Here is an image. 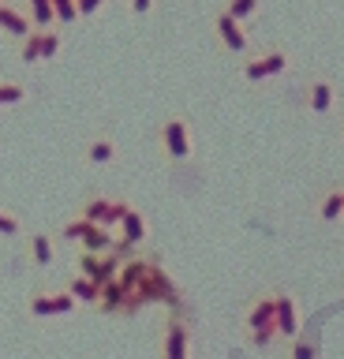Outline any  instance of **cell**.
<instances>
[{"label":"cell","mask_w":344,"mask_h":359,"mask_svg":"<svg viewBox=\"0 0 344 359\" xmlns=\"http://www.w3.org/2000/svg\"><path fill=\"white\" fill-rule=\"evenodd\" d=\"M27 101V86L15 79H0V105H23Z\"/></svg>","instance_id":"7402d4cb"},{"label":"cell","mask_w":344,"mask_h":359,"mask_svg":"<svg viewBox=\"0 0 344 359\" xmlns=\"http://www.w3.org/2000/svg\"><path fill=\"white\" fill-rule=\"evenodd\" d=\"M333 101H337V90H333L329 79H310L307 83V94H303V105L310 112H329Z\"/></svg>","instance_id":"9a60e30c"},{"label":"cell","mask_w":344,"mask_h":359,"mask_svg":"<svg viewBox=\"0 0 344 359\" xmlns=\"http://www.w3.org/2000/svg\"><path fill=\"white\" fill-rule=\"evenodd\" d=\"M19 232H23V221H19L12 210L0 206V236H19Z\"/></svg>","instance_id":"cb8c5ba5"},{"label":"cell","mask_w":344,"mask_h":359,"mask_svg":"<svg viewBox=\"0 0 344 359\" xmlns=\"http://www.w3.org/2000/svg\"><path fill=\"white\" fill-rule=\"evenodd\" d=\"M243 341L259 352H266L273 341H281V333H277V288L251 296L247 311H243Z\"/></svg>","instance_id":"7a4b0ae2"},{"label":"cell","mask_w":344,"mask_h":359,"mask_svg":"<svg viewBox=\"0 0 344 359\" xmlns=\"http://www.w3.org/2000/svg\"><path fill=\"white\" fill-rule=\"evenodd\" d=\"M27 258L41 269H49L57 262V243H53L49 232H27Z\"/></svg>","instance_id":"5bb4252c"},{"label":"cell","mask_w":344,"mask_h":359,"mask_svg":"<svg viewBox=\"0 0 344 359\" xmlns=\"http://www.w3.org/2000/svg\"><path fill=\"white\" fill-rule=\"evenodd\" d=\"M60 236H64V240H71L79 251H120V240H116V236L109 232V229H102V224L86 221L83 213L64 224ZM124 255H128V251H124Z\"/></svg>","instance_id":"3957f363"},{"label":"cell","mask_w":344,"mask_h":359,"mask_svg":"<svg viewBox=\"0 0 344 359\" xmlns=\"http://www.w3.org/2000/svg\"><path fill=\"white\" fill-rule=\"evenodd\" d=\"M27 11H30V19H34L38 30H53V22H57L53 0H27Z\"/></svg>","instance_id":"d6986e66"},{"label":"cell","mask_w":344,"mask_h":359,"mask_svg":"<svg viewBox=\"0 0 344 359\" xmlns=\"http://www.w3.org/2000/svg\"><path fill=\"white\" fill-rule=\"evenodd\" d=\"M158 142H161V154L169 157V161H187V157H191V150H195V142H191V123H187L180 112L165 116L161 128H158Z\"/></svg>","instance_id":"277c9868"},{"label":"cell","mask_w":344,"mask_h":359,"mask_svg":"<svg viewBox=\"0 0 344 359\" xmlns=\"http://www.w3.org/2000/svg\"><path fill=\"white\" fill-rule=\"evenodd\" d=\"M146 217H142V210L139 206H131L128 210V217L120 221V229H116V240H120V251H139L142 247V240H146Z\"/></svg>","instance_id":"8fae6325"},{"label":"cell","mask_w":344,"mask_h":359,"mask_svg":"<svg viewBox=\"0 0 344 359\" xmlns=\"http://www.w3.org/2000/svg\"><path fill=\"white\" fill-rule=\"evenodd\" d=\"M277 333L288 344L299 337V307H296L292 292H284V288H277Z\"/></svg>","instance_id":"7c38bea8"},{"label":"cell","mask_w":344,"mask_h":359,"mask_svg":"<svg viewBox=\"0 0 344 359\" xmlns=\"http://www.w3.org/2000/svg\"><path fill=\"white\" fill-rule=\"evenodd\" d=\"M0 8H4V0H0Z\"/></svg>","instance_id":"f1b7e54d"},{"label":"cell","mask_w":344,"mask_h":359,"mask_svg":"<svg viewBox=\"0 0 344 359\" xmlns=\"http://www.w3.org/2000/svg\"><path fill=\"white\" fill-rule=\"evenodd\" d=\"M116 157H120V150H116L113 135H94V139L86 142V161L90 165H113Z\"/></svg>","instance_id":"2e32d148"},{"label":"cell","mask_w":344,"mask_h":359,"mask_svg":"<svg viewBox=\"0 0 344 359\" xmlns=\"http://www.w3.org/2000/svg\"><path fill=\"white\" fill-rule=\"evenodd\" d=\"M0 30H4L8 38L23 41L27 34H30V30H38V27H34V19H30V11H27V8L4 4V8H0Z\"/></svg>","instance_id":"4fadbf2b"},{"label":"cell","mask_w":344,"mask_h":359,"mask_svg":"<svg viewBox=\"0 0 344 359\" xmlns=\"http://www.w3.org/2000/svg\"><path fill=\"white\" fill-rule=\"evenodd\" d=\"M120 266H124V251H79V258H75V273L90 277L97 285L116 280Z\"/></svg>","instance_id":"5b68a950"},{"label":"cell","mask_w":344,"mask_h":359,"mask_svg":"<svg viewBox=\"0 0 344 359\" xmlns=\"http://www.w3.org/2000/svg\"><path fill=\"white\" fill-rule=\"evenodd\" d=\"M214 38L225 53H236V56H243L251 49V38H247V30H243V22L232 19L225 8H217V15H214Z\"/></svg>","instance_id":"30bf717a"},{"label":"cell","mask_w":344,"mask_h":359,"mask_svg":"<svg viewBox=\"0 0 344 359\" xmlns=\"http://www.w3.org/2000/svg\"><path fill=\"white\" fill-rule=\"evenodd\" d=\"M288 355H292V359H315V341H307V337L299 333L296 341L288 344Z\"/></svg>","instance_id":"603a6c76"},{"label":"cell","mask_w":344,"mask_h":359,"mask_svg":"<svg viewBox=\"0 0 344 359\" xmlns=\"http://www.w3.org/2000/svg\"><path fill=\"white\" fill-rule=\"evenodd\" d=\"M60 30H46V41H41V60H53L60 53Z\"/></svg>","instance_id":"d4e9b609"},{"label":"cell","mask_w":344,"mask_h":359,"mask_svg":"<svg viewBox=\"0 0 344 359\" xmlns=\"http://www.w3.org/2000/svg\"><path fill=\"white\" fill-rule=\"evenodd\" d=\"M288 53L284 49H266V53H254L243 60L240 67V75L247 79V83H266V79H273V75H284L288 72Z\"/></svg>","instance_id":"9c48e42d"},{"label":"cell","mask_w":344,"mask_h":359,"mask_svg":"<svg viewBox=\"0 0 344 359\" xmlns=\"http://www.w3.org/2000/svg\"><path fill=\"white\" fill-rule=\"evenodd\" d=\"M161 359H191V325L184 314H172L161 325V344H158Z\"/></svg>","instance_id":"ba28073f"},{"label":"cell","mask_w":344,"mask_h":359,"mask_svg":"<svg viewBox=\"0 0 344 359\" xmlns=\"http://www.w3.org/2000/svg\"><path fill=\"white\" fill-rule=\"evenodd\" d=\"M221 8H225L232 19H240L243 27H247V19H254V15H259V0H225Z\"/></svg>","instance_id":"44dd1931"},{"label":"cell","mask_w":344,"mask_h":359,"mask_svg":"<svg viewBox=\"0 0 344 359\" xmlns=\"http://www.w3.org/2000/svg\"><path fill=\"white\" fill-rule=\"evenodd\" d=\"M41 41H46V30H30L23 41H19V60L23 64H41Z\"/></svg>","instance_id":"ffe728a7"},{"label":"cell","mask_w":344,"mask_h":359,"mask_svg":"<svg viewBox=\"0 0 344 359\" xmlns=\"http://www.w3.org/2000/svg\"><path fill=\"white\" fill-rule=\"evenodd\" d=\"M150 8H153V0H131V11H135V15H146Z\"/></svg>","instance_id":"4316f807"},{"label":"cell","mask_w":344,"mask_h":359,"mask_svg":"<svg viewBox=\"0 0 344 359\" xmlns=\"http://www.w3.org/2000/svg\"><path fill=\"white\" fill-rule=\"evenodd\" d=\"M75 307H79V299L68 288H34L27 299V311L34 318H57V314H71Z\"/></svg>","instance_id":"52a82bcc"},{"label":"cell","mask_w":344,"mask_h":359,"mask_svg":"<svg viewBox=\"0 0 344 359\" xmlns=\"http://www.w3.org/2000/svg\"><path fill=\"white\" fill-rule=\"evenodd\" d=\"M75 4H79V19H86V15H94V11L102 8L105 0H75Z\"/></svg>","instance_id":"484cf974"},{"label":"cell","mask_w":344,"mask_h":359,"mask_svg":"<svg viewBox=\"0 0 344 359\" xmlns=\"http://www.w3.org/2000/svg\"><path fill=\"white\" fill-rule=\"evenodd\" d=\"M68 292L79 303H94L97 307V299H102V285H97V280H90V277H83V273H75L71 280H68Z\"/></svg>","instance_id":"ac0fdd59"},{"label":"cell","mask_w":344,"mask_h":359,"mask_svg":"<svg viewBox=\"0 0 344 359\" xmlns=\"http://www.w3.org/2000/svg\"><path fill=\"white\" fill-rule=\"evenodd\" d=\"M340 139H344V128H340Z\"/></svg>","instance_id":"83f0119b"},{"label":"cell","mask_w":344,"mask_h":359,"mask_svg":"<svg viewBox=\"0 0 344 359\" xmlns=\"http://www.w3.org/2000/svg\"><path fill=\"white\" fill-rule=\"evenodd\" d=\"M128 210H131L128 198H116V195H90V198L83 202L79 213H83L86 221H94V224H102V229L116 232L120 221L128 217Z\"/></svg>","instance_id":"8992f818"},{"label":"cell","mask_w":344,"mask_h":359,"mask_svg":"<svg viewBox=\"0 0 344 359\" xmlns=\"http://www.w3.org/2000/svg\"><path fill=\"white\" fill-rule=\"evenodd\" d=\"M318 217L322 221H340L344 217V187H329L318 198Z\"/></svg>","instance_id":"e0dca14e"},{"label":"cell","mask_w":344,"mask_h":359,"mask_svg":"<svg viewBox=\"0 0 344 359\" xmlns=\"http://www.w3.org/2000/svg\"><path fill=\"white\" fill-rule=\"evenodd\" d=\"M116 280H120L124 299H128L124 314H135L146 303H165V307H172V314H184V296L172 285L169 269L161 266L158 255H139V251L124 255V266H120Z\"/></svg>","instance_id":"6da1fadb"}]
</instances>
